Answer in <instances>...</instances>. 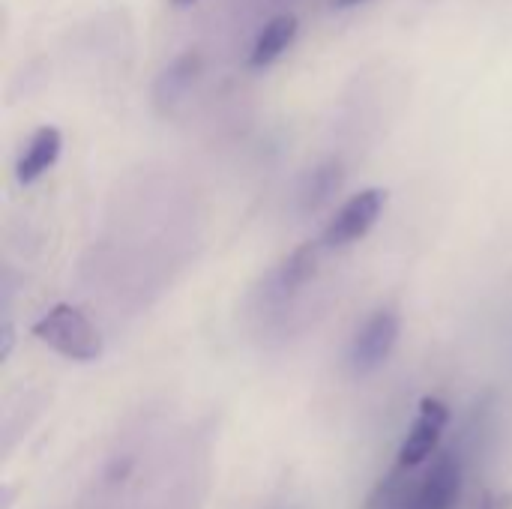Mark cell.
<instances>
[{
	"instance_id": "cell-1",
	"label": "cell",
	"mask_w": 512,
	"mask_h": 509,
	"mask_svg": "<svg viewBox=\"0 0 512 509\" xmlns=\"http://www.w3.org/2000/svg\"><path fill=\"white\" fill-rule=\"evenodd\" d=\"M30 333L48 345L54 354L72 360V363H93L102 357V336L93 327V321L72 303H57L51 306L33 327Z\"/></svg>"
},
{
	"instance_id": "cell-2",
	"label": "cell",
	"mask_w": 512,
	"mask_h": 509,
	"mask_svg": "<svg viewBox=\"0 0 512 509\" xmlns=\"http://www.w3.org/2000/svg\"><path fill=\"white\" fill-rule=\"evenodd\" d=\"M384 207H387V189L369 186V189H360L357 195H351L330 216V222L321 234L324 249H348V246L360 243L378 225Z\"/></svg>"
},
{
	"instance_id": "cell-3",
	"label": "cell",
	"mask_w": 512,
	"mask_h": 509,
	"mask_svg": "<svg viewBox=\"0 0 512 509\" xmlns=\"http://www.w3.org/2000/svg\"><path fill=\"white\" fill-rule=\"evenodd\" d=\"M402 333V321L396 309H378L366 318V324L357 330L351 348H348V363L357 375H369L381 369Z\"/></svg>"
},
{
	"instance_id": "cell-4",
	"label": "cell",
	"mask_w": 512,
	"mask_h": 509,
	"mask_svg": "<svg viewBox=\"0 0 512 509\" xmlns=\"http://www.w3.org/2000/svg\"><path fill=\"white\" fill-rule=\"evenodd\" d=\"M450 423V408L435 399V396H426L417 408V420H414V429L408 432V438L402 441L399 447V456H396V468L402 471H417L441 444V435Z\"/></svg>"
},
{
	"instance_id": "cell-5",
	"label": "cell",
	"mask_w": 512,
	"mask_h": 509,
	"mask_svg": "<svg viewBox=\"0 0 512 509\" xmlns=\"http://www.w3.org/2000/svg\"><path fill=\"white\" fill-rule=\"evenodd\" d=\"M201 69H204V57L198 51H183L180 57H174L153 81V108L168 117L177 111V105L186 102L189 90L198 84L201 78Z\"/></svg>"
},
{
	"instance_id": "cell-6",
	"label": "cell",
	"mask_w": 512,
	"mask_h": 509,
	"mask_svg": "<svg viewBox=\"0 0 512 509\" xmlns=\"http://www.w3.org/2000/svg\"><path fill=\"white\" fill-rule=\"evenodd\" d=\"M321 249H324V243H303L294 252H288L267 276V285H264L267 297L270 300H288V297L300 294L318 276Z\"/></svg>"
},
{
	"instance_id": "cell-7",
	"label": "cell",
	"mask_w": 512,
	"mask_h": 509,
	"mask_svg": "<svg viewBox=\"0 0 512 509\" xmlns=\"http://www.w3.org/2000/svg\"><path fill=\"white\" fill-rule=\"evenodd\" d=\"M462 495V465L453 453H441L426 474V480L414 489L411 509H453Z\"/></svg>"
},
{
	"instance_id": "cell-8",
	"label": "cell",
	"mask_w": 512,
	"mask_h": 509,
	"mask_svg": "<svg viewBox=\"0 0 512 509\" xmlns=\"http://www.w3.org/2000/svg\"><path fill=\"white\" fill-rule=\"evenodd\" d=\"M60 153H63V132L57 126H39L15 162V180L21 186L36 183L45 171L57 165Z\"/></svg>"
},
{
	"instance_id": "cell-9",
	"label": "cell",
	"mask_w": 512,
	"mask_h": 509,
	"mask_svg": "<svg viewBox=\"0 0 512 509\" xmlns=\"http://www.w3.org/2000/svg\"><path fill=\"white\" fill-rule=\"evenodd\" d=\"M297 33H300V21H297V15L282 12V15L270 18V21L261 27V33L255 36V42H252L249 66H252V69H264V66L276 63V60H279V57L294 45Z\"/></svg>"
},
{
	"instance_id": "cell-10",
	"label": "cell",
	"mask_w": 512,
	"mask_h": 509,
	"mask_svg": "<svg viewBox=\"0 0 512 509\" xmlns=\"http://www.w3.org/2000/svg\"><path fill=\"white\" fill-rule=\"evenodd\" d=\"M342 183H345V168H342L339 159H327V162L315 165L300 183V192H297L300 210L303 213H318L321 207H327L339 195Z\"/></svg>"
},
{
	"instance_id": "cell-11",
	"label": "cell",
	"mask_w": 512,
	"mask_h": 509,
	"mask_svg": "<svg viewBox=\"0 0 512 509\" xmlns=\"http://www.w3.org/2000/svg\"><path fill=\"white\" fill-rule=\"evenodd\" d=\"M474 509H512V489H507V492H483Z\"/></svg>"
},
{
	"instance_id": "cell-12",
	"label": "cell",
	"mask_w": 512,
	"mask_h": 509,
	"mask_svg": "<svg viewBox=\"0 0 512 509\" xmlns=\"http://www.w3.org/2000/svg\"><path fill=\"white\" fill-rule=\"evenodd\" d=\"M9 351H12V327L3 324V327H0V360H6Z\"/></svg>"
},
{
	"instance_id": "cell-13",
	"label": "cell",
	"mask_w": 512,
	"mask_h": 509,
	"mask_svg": "<svg viewBox=\"0 0 512 509\" xmlns=\"http://www.w3.org/2000/svg\"><path fill=\"white\" fill-rule=\"evenodd\" d=\"M330 3H333V9H354V6H360L366 0H330Z\"/></svg>"
},
{
	"instance_id": "cell-14",
	"label": "cell",
	"mask_w": 512,
	"mask_h": 509,
	"mask_svg": "<svg viewBox=\"0 0 512 509\" xmlns=\"http://www.w3.org/2000/svg\"><path fill=\"white\" fill-rule=\"evenodd\" d=\"M195 3H198V0H168L171 9H192Z\"/></svg>"
}]
</instances>
